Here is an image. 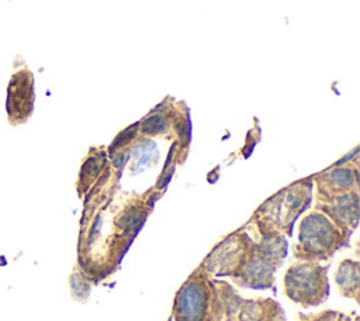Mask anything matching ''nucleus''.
<instances>
[{"mask_svg": "<svg viewBox=\"0 0 360 321\" xmlns=\"http://www.w3.org/2000/svg\"><path fill=\"white\" fill-rule=\"evenodd\" d=\"M104 158L101 155H89V158L83 162L82 170H80V176H79V183H77V191L82 194L83 191H86L89 189V186L93 183V180L96 179L98 170H100V165H103Z\"/></svg>", "mask_w": 360, "mask_h": 321, "instance_id": "20e7f679", "label": "nucleus"}, {"mask_svg": "<svg viewBox=\"0 0 360 321\" xmlns=\"http://www.w3.org/2000/svg\"><path fill=\"white\" fill-rule=\"evenodd\" d=\"M169 128V118L163 111L152 113L141 124V131L148 135H158Z\"/></svg>", "mask_w": 360, "mask_h": 321, "instance_id": "39448f33", "label": "nucleus"}, {"mask_svg": "<svg viewBox=\"0 0 360 321\" xmlns=\"http://www.w3.org/2000/svg\"><path fill=\"white\" fill-rule=\"evenodd\" d=\"M285 290L287 294L304 303V300H312L314 297L322 300L328 294V282L323 276V269L318 266H304L291 268L285 276Z\"/></svg>", "mask_w": 360, "mask_h": 321, "instance_id": "f03ea898", "label": "nucleus"}, {"mask_svg": "<svg viewBox=\"0 0 360 321\" xmlns=\"http://www.w3.org/2000/svg\"><path fill=\"white\" fill-rule=\"evenodd\" d=\"M34 75L27 66L17 68L10 76L6 90V113L11 125L28 121L34 110Z\"/></svg>", "mask_w": 360, "mask_h": 321, "instance_id": "f257e3e1", "label": "nucleus"}, {"mask_svg": "<svg viewBox=\"0 0 360 321\" xmlns=\"http://www.w3.org/2000/svg\"><path fill=\"white\" fill-rule=\"evenodd\" d=\"M326 194L349 191L356 184V173L350 168L332 169L323 175Z\"/></svg>", "mask_w": 360, "mask_h": 321, "instance_id": "7ed1b4c3", "label": "nucleus"}]
</instances>
